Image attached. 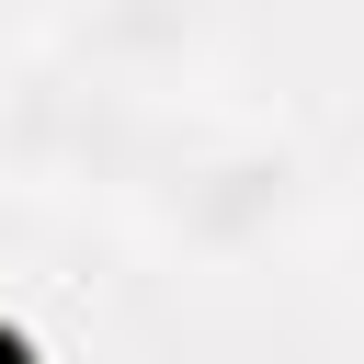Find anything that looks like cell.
<instances>
[{"mask_svg": "<svg viewBox=\"0 0 364 364\" xmlns=\"http://www.w3.org/2000/svg\"><path fill=\"white\" fill-rule=\"evenodd\" d=\"M296 216H307V148L284 125H171L148 182H136L148 250H171L193 273L262 262Z\"/></svg>", "mask_w": 364, "mask_h": 364, "instance_id": "1", "label": "cell"}, {"mask_svg": "<svg viewBox=\"0 0 364 364\" xmlns=\"http://www.w3.org/2000/svg\"><path fill=\"white\" fill-rule=\"evenodd\" d=\"M46 57H57L68 80H91V91L171 102V91H193L205 57H216V0H68Z\"/></svg>", "mask_w": 364, "mask_h": 364, "instance_id": "2", "label": "cell"}, {"mask_svg": "<svg viewBox=\"0 0 364 364\" xmlns=\"http://www.w3.org/2000/svg\"><path fill=\"white\" fill-rule=\"evenodd\" d=\"M330 273H341V296L364 307V193H353V216L330 228Z\"/></svg>", "mask_w": 364, "mask_h": 364, "instance_id": "3", "label": "cell"}, {"mask_svg": "<svg viewBox=\"0 0 364 364\" xmlns=\"http://www.w3.org/2000/svg\"><path fill=\"white\" fill-rule=\"evenodd\" d=\"M0 364H46V353H34V341H23V330H0Z\"/></svg>", "mask_w": 364, "mask_h": 364, "instance_id": "4", "label": "cell"}, {"mask_svg": "<svg viewBox=\"0 0 364 364\" xmlns=\"http://www.w3.org/2000/svg\"><path fill=\"white\" fill-rule=\"evenodd\" d=\"M0 136H11V80H0Z\"/></svg>", "mask_w": 364, "mask_h": 364, "instance_id": "5", "label": "cell"}]
</instances>
